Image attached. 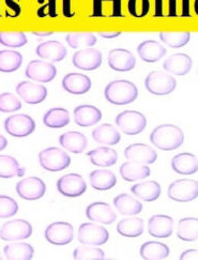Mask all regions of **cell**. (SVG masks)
<instances>
[{
	"label": "cell",
	"instance_id": "1",
	"mask_svg": "<svg viewBox=\"0 0 198 260\" xmlns=\"http://www.w3.org/2000/svg\"><path fill=\"white\" fill-rule=\"evenodd\" d=\"M151 144L164 151H173L180 148L184 142V133L174 124H162L155 127L150 134Z\"/></svg>",
	"mask_w": 198,
	"mask_h": 260
},
{
	"label": "cell",
	"instance_id": "2",
	"mask_svg": "<svg viewBox=\"0 0 198 260\" xmlns=\"http://www.w3.org/2000/svg\"><path fill=\"white\" fill-rule=\"evenodd\" d=\"M104 95L107 101L114 105H127L137 99L138 89L130 81L118 79L105 87Z\"/></svg>",
	"mask_w": 198,
	"mask_h": 260
},
{
	"label": "cell",
	"instance_id": "3",
	"mask_svg": "<svg viewBox=\"0 0 198 260\" xmlns=\"http://www.w3.org/2000/svg\"><path fill=\"white\" fill-rule=\"evenodd\" d=\"M39 163L45 171L57 173L70 166L71 157L62 149L51 147L39 153Z\"/></svg>",
	"mask_w": 198,
	"mask_h": 260
},
{
	"label": "cell",
	"instance_id": "4",
	"mask_svg": "<svg viewBox=\"0 0 198 260\" xmlns=\"http://www.w3.org/2000/svg\"><path fill=\"white\" fill-rule=\"evenodd\" d=\"M167 196L178 203H189L198 197V183L192 179L176 180L167 189Z\"/></svg>",
	"mask_w": 198,
	"mask_h": 260
},
{
	"label": "cell",
	"instance_id": "5",
	"mask_svg": "<svg viewBox=\"0 0 198 260\" xmlns=\"http://www.w3.org/2000/svg\"><path fill=\"white\" fill-rule=\"evenodd\" d=\"M176 79L162 71H152L145 79L146 89L153 95L171 94L176 89Z\"/></svg>",
	"mask_w": 198,
	"mask_h": 260
},
{
	"label": "cell",
	"instance_id": "6",
	"mask_svg": "<svg viewBox=\"0 0 198 260\" xmlns=\"http://www.w3.org/2000/svg\"><path fill=\"white\" fill-rule=\"evenodd\" d=\"M77 239L78 242L84 245L101 246L108 241L110 234H108L107 229H105L102 225L85 223L78 228Z\"/></svg>",
	"mask_w": 198,
	"mask_h": 260
},
{
	"label": "cell",
	"instance_id": "7",
	"mask_svg": "<svg viewBox=\"0 0 198 260\" xmlns=\"http://www.w3.org/2000/svg\"><path fill=\"white\" fill-rule=\"evenodd\" d=\"M115 122L117 126L127 135L140 134L147 126L145 115L136 111H124L120 113L116 117Z\"/></svg>",
	"mask_w": 198,
	"mask_h": 260
},
{
	"label": "cell",
	"instance_id": "8",
	"mask_svg": "<svg viewBox=\"0 0 198 260\" xmlns=\"http://www.w3.org/2000/svg\"><path fill=\"white\" fill-rule=\"evenodd\" d=\"M5 129L13 137H27L36 129L35 120L25 114H16L10 116L5 120Z\"/></svg>",
	"mask_w": 198,
	"mask_h": 260
},
{
	"label": "cell",
	"instance_id": "9",
	"mask_svg": "<svg viewBox=\"0 0 198 260\" xmlns=\"http://www.w3.org/2000/svg\"><path fill=\"white\" fill-rule=\"evenodd\" d=\"M32 235V226L25 219H13L5 223L0 228V239L3 241L12 242L25 240Z\"/></svg>",
	"mask_w": 198,
	"mask_h": 260
},
{
	"label": "cell",
	"instance_id": "10",
	"mask_svg": "<svg viewBox=\"0 0 198 260\" xmlns=\"http://www.w3.org/2000/svg\"><path fill=\"white\" fill-rule=\"evenodd\" d=\"M48 243L57 246H63L72 242L74 238V228L65 222H55L47 226L44 233Z\"/></svg>",
	"mask_w": 198,
	"mask_h": 260
},
{
	"label": "cell",
	"instance_id": "11",
	"mask_svg": "<svg viewBox=\"0 0 198 260\" xmlns=\"http://www.w3.org/2000/svg\"><path fill=\"white\" fill-rule=\"evenodd\" d=\"M58 192L65 197H79L86 193L87 183L78 174H68L57 181Z\"/></svg>",
	"mask_w": 198,
	"mask_h": 260
},
{
	"label": "cell",
	"instance_id": "12",
	"mask_svg": "<svg viewBox=\"0 0 198 260\" xmlns=\"http://www.w3.org/2000/svg\"><path fill=\"white\" fill-rule=\"evenodd\" d=\"M17 195L26 201H38L46 192V185L40 178L29 177L16 184Z\"/></svg>",
	"mask_w": 198,
	"mask_h": 260
},
{
	"label": "cell",
	"instance_id": "13",
	"mask_svg": "<svg viewBox=\"0 0 198 260\" xmlns=\"http://www.w3.org/2000/svg\"><path fill=\"white\" fill-rule=\"evenodd\" d=\"M57 75V69L52 62L34 60L26 68V76L39 83H49Z\"/></svg>",
	"mask_w": 198,
	"mask_h": 260
},
{
	"label": "cell",
	"instance_id": "14",
	"mask_svg": "<svg viewBox=\"0 0 198 260\" xmlns=\"http://www.w3.org/2000/svg\"><path fill=\"white\" fill-rule=\"evenodd\" d=\"M72 63L79 70L93 71L102 64V54L95 48H85L75 52L72 57Z\"/></svg>",
	"mask_w": 198,
	"mask_h": 260
},
{
	"label": "cell",
	"instance_id": "15",
	"mask_svg": "<svg viewBox=\"0 0 198 260\" xmlns=\"http://www.w3.org/2000/svg\"><path fill=\"white\" fill-rule=\"evenodd\" d=\"M107 63L114 71L127 72L135 68L136 59L127 49L115 48L108 53Z\"/></svg>",
	"mask_w": 198,
	"mask_h": 260
},
{
	"label": "cell",
	"instance_id": "16",
	"mask_svg": "<svg viewBox=\"0 0 198 260\" xmlns=\"http://www.w3.org/2000/svg\"><path fill=\"white\" fill-rule=\"evenodd\" d=\"M86 216L91 222L101 225H112L117 219V215L112 207L103 202H96L89 205L86 209Z\"/></svg>",
	"mask_w": 198,
	"mask_h": 260
},
{
	"label": "cell",
	"instance_id": "17",
	"mask_svg": "<svg viewBox=\"0 0 198 260\" xmlns=\"http://www.w3.org/2000/svg\"><path fill=\"white\" fill-rule=\"evenodd\" d=\"M124 156L128 161L142 164H153L157 159L155 150L145 144H133L127 146L124 150Z\"/></svg>",
	"mask_w": 198,
	"mask_h": 260
},
{
	"label": "cell",
	"instance_id": "18",
	"mask_svg": "<svg viewBox=\"0 0 198 260\" xmlns=\"http://www.w3.org/2000/svg\"><path fill=\"white\" fill-rule=\"evenodd\" d=\"M16 93L27 104H39L47 96V89L32 82H22L16 86Z\"/></svg>",
	"mask_w": 198,
	"mask_h": 260
},
{
	"label": "cell",
	"instance_id": "19",
	"mask_svg": "<svg viewBox=\"0 0 198 260\" xmlns=\"http://www.w3.org/2000/svg\"><path fill=\"white\" fill-rule=\"evenodd\" d=\"M91 79L82 73H69L62 79V87L67 92L82 95L91 89Z\"/></svg>",
	"mask_w": 198,
	"mask_h": 260
},
{
	"label": "cell",
	"instance_id": "20",
	"mask_svg": "<svg viewBox=\"0 0 198 260\" xmlns=\"http://www.w3.org/2000/svg\"><path fill=\"white\" fill-rule=\"evenodd\" d=\"M36 54L49 62H60L67 57V48L61 42L52 40L39 44L36 48Z\"/></svg>",
	"mask_w": 198,
	"mask_h": 260
},
{
	"label": "cell",
	"instance_id": "21",
	"mask_svg": "<svg viewBox=\"0 0 198 260\" xmlns=\"http://www.w3.org/2000/svg\"><path fill=\"white\" fill-rule=\"evenodd\" d=\"M174 232V219L173 217L156 214L149 218L148 222V233L150 236L158 239L168 238L173 235Z\"/></svg>",
	"mask_w": 198,
	"mask_h": 260
},
{
	"label": "cell",
	"instance_id": "22",
	"mask_svg": "<svg viewBox=\"0 0 198 260\" xmlns=\"http://www.w3.org/2000/svg\"><path fill=\"white\" fill-rule=\"evenodd\" d=\"M74 122L82 127H89L100 122L102 113L93 105H79L74 109Z\"/></svg>",
	"mask_w": 198,
	"mask_h": 260
},
{
	"label": "cell",
	"instance_id": "23",
	"mask_svg": "<svg viewBox=\"0 0 198 260\" xmlns=\"http://www.w3.org/2000/svg\"><path fill=\"white\" fill-rule=\"evenodd\" d=\"M137 54L143 61L147 63H154L160 61L166 55V48L157 41L147 40V41H144L138 45Z\"/></svg>",
	"mask_w": 198,
	"mask_h": 260
},
{
	"label": "cell",
	"instance_id": "24",
	"mask_svg": "<svg viewBox=\"0 0 198 260\" xmlns=\"http://www.w3.org/2000/svg\"><path fill=\"white\" fill-rule=\"evenodd\" d=\"M59 143L69 152L81 154L88 146V139L85 134L77 131H69L59 137Z\"/></svg>",
	"mask_w": 198,
	"mask_h": 260
},
{
	"label": "cell",
	"instance_id": "25",
	"mask_svg": "<svg viewBox=\"0 0 198 260\" xmlns=\"http://www.w3.org/2000/svg\"><path fill=\"white\" fill-rule=\"evenodd\" d=\"M193 67L192 58L186 54H174L165 60L163 68L165 71L175 75H185L191 71Z\"/></svg>",
	"mask_w": 198,
	"mask_h": 260
},
{
	"label": "cell",
	"instance_id": "26",
	"mask_svg": "<svg viewBox=\"0 0 198 260\" xmlns=\"http://www.w3.org/2000/svg\"><path fill=\"white\" fill-rule=\"evenodd\" d=\"M173 171L180 175H194L198 171V159L192 153L177 154L172 159Z\"/></svg>",
	"mask_w": 198,
	"mask_h": 260
},
{
	"label": "cell",
	"instance_id": "27",
	"mask_svg": "<svg viewBox=\"0 0 198 260\" xmlns=\"http://www.w3.org/2000/svg\"><path fill=\"white\" fill-rule=\"evenodd\" d=\"M91 186L98 192H105L112 189L117 184L116 175L108 169H96L89 176Z\"/></svg>",
	"mask_w": 198,
	"mask_h": 260
},
{
	"label": "cell",
	"instance_id": "28",
	"mask_svg": "<svg viewBox=\"0 0 198 260\" xmlns=\"http://www.w3.org/2000/svg\"><path fill=\"white\" fill-rule=\"evenodd\" d=\"M131 192L136 198H140L147 203H151L161 196L162 188L160 183L156 181H144L133 185Z\"/></svg>",
	"mask_w": 198,
	"mask_h": 260
},
{
	"label": "cell",
	"instance_id": "29",
	"mask_svg": "<svg viewBox=\"0 0 198 260\" xmlns=\"http://www.w3.org/2000/svg\"><path fill=\"white\" fill-rule=\"evenodd\" d=\"M90 162L98 167H110L117 163V151L110 147H98L87 153Z\"/></svg>",
	"mask_w": 198,
	"mask_h": 260
},
{
	"label": "cell",
	"instance_id": "30",
	"mask_svg": "<svg viewBox=\"0 0 198 260\" xmlns=\"http://www.w3.org/2000/svg\"><path fill=\"white\" fill-rule=\"evenodd\" d=\"M150 168L146 164L137 162H126L120 167V175L127 182H135L150 176Z\"/></svg>",
	"mask_w": 198,
	"mask_h": 260
},
{
	"label": "cell",
	"instance_id": "31",
	"mask_svg": "<svg viewBox=\"0 0 198 260\" xmlns=\"http://www.w3.org/2000/svg\"><path fill=\"white\" fill-rule=\"evenodd\" d=\"M114 206L122 215H137L142 212L143 205L137 198L127 194H120L114 199Z\"/></svg>",
	"mask_w": 198,
	"mask_h": 260
},
{
	"label": "cell",
	"instance_id": "32",
	"mask_svg": "<svg viewBox=\"0 0 198 260\" xmlns=\"http://www.w3.org/2000/svg\"><path fill=\"white\" fill-rule=\"evenodd\" d=\"M92 137L94 141L105 146H115L121 141V135L112 124H102L93 129Z\"/></svg>",
	"mask_w": 198,
	"mask_h": 260
},
{
	"label": "cell",
	"instance_id": "33",
	"mask_svg": "<svg viewBox=\"0 0 198 260\" xmlns=\"http://www.w3.org/2000/svg\"><path fill=\"white\" fill-rule=\"evenodd\" d=\"M4 254L8 260H31L35 249L25 242H12L4 247Z\"/></svg>",
	"mask_w": 198,
	"mask_h": 260
},
{
	"label": "cell",
	"instance_id": "34",
	"mask_svg": "<svg viewBox=\"0 0 198 260\" xmlns=\"http://www.w3.org/2000/svg\"><path fill=\"white\" fill-rule=\"evenodd\" d=\"M140 254L144 260H164L170 256V248L162 242L149 241L141 246Z\"/></svg>",
	"mask_w": 198,
	"mask_h": 260
},
{
	"label": "cell",
	"instance_id": "35",
	"mask_svg": "<svg viewBox=\"0 0 198 260\" xmlns=\"http://www.w3.org/2000/svg\"><path fill=\"white\" fill-rule=\"evenodd\" d=\"M43 123L49 128H62L70 123V115L65 108L55 107L46 112Z\"/></svg>",
	"mask_w": 198,
	"mask_h": 260
},
{
	"label": "cell",
	"instance_id": "36",
	"mask_svg": "<svg viewBox=\"0 0 198 260\" xmlns=\"http://www.w3.org/2000/svg\"><path fill=\"white\" fill-rule=\"evenodd\" d=\"M177 237L184 242L197 241L198 239V219L196 217H185L178 224Z\"/></svg>",
	"mask_w": 198,
	"mask_h": 260
},
{
	"label": "cell",
	"instance_id": "37",
	"mask_svg": "<svg viewBox=\"0 0 198 260\" xmlns=\"http://www.w3.org/2000/svg\"><path fill=\"white\" fill-rule=\"evenodd\" d=\"M117 232L126 238H136L144 233V221L140 217H130L122 219L117 225Z\"/></svg>",
	"mask_w": 198,
	"mask_h": 260
},
{
	"label": "cell",
	"instance_id": "38",
	"mask_svg": "<svg viewBox=\"0 0 198 260\" xmlns=\"http://www.w3.org/2000/svg\"><path fill=\"white\" fill-rule=\"evenodd\" d=\"M23 56L15 51H0V72L11 73L21 68Z\"/></svg>",
	"mask_w": 198,
	"mask_h": 260
},
{
	"label": "cell",
	"instance_id": "39",
	"mask_svg": "<svg viewBox=\"0 0 198 260\" xmlns=\"http://www.w3.org/2000/svg\"><path fill=\"white\" fill-rule=\"evenodd\" d=\"M25 168L19 166L16 158L10 155H0V178L9 179L13 177H22Z\"/></svg>",
	"mask_w": 198,
	"mask_h": 260
},
{
	"label": "cell",
	"instance_id": "40",
	"mask_svg": "<svg viewBox=\"0 0 198 260\" xmlns=\"http://www.w3.org/2000/svg\"><path fill=\"white\" fill-rule=\"evenodd\" d=\"M65 41L72 48H89L96 44L97 38L93 34H69L65 36Z\"/></svg>",
	"mask_w": 198,
	"mask_h": 260
},
{
	"label": "cell",
	"instance_id": "41",
	"mask_svg": "<svg viewBox=\"0 0 198 260\" xmlns=\"http://www.w3.org/2000/svg\"><path fill=\"white\" fill-rule=\"evenodd\" d=\"M162 42L172 48H180L185 46L191 40L190 32H161Z\"/></svg>",
	"mask_w": 198,
	"mask_h": 260
},
{
	"label": "cell",
	"instance_id": "42",
	"mask_svg": "<svg viewBox=\"0 0 198 260\" xmlns=\"http://www.w3.org/2000/svg\"><path fill=\"white\" fill-rule=\"evenodd\" d=\"M104 258V252L96 246L84 245L77 247L73 252V259L75 260H103Z\"/></svg>",
	"mask_w": 198,
	"mask_h": 260
},
{
	"label": "cell",
	"instance_id": "43",
	"mask_svg": "<svg viewBox=\"0 0 198 260\" xmlns=\"http://www.w3.org/2000/svg\"><path fill=\"white\" fill-rule=\"evenodd\" d=\"M27 43L28 39L24 32H0V44L4 46L18 48Z\"/></svg>",
	"mask_w": 198,
	"mask_h": 260
},
{
	"label": "cell",
	"instance_id": "44",
	"mask_svg": "<svg viewBox=\"0 0 198 260\" xmlns=\"http://www.w3.org/2000/svg\"><path fill=\"white\" fill-rule=\"evenodd\" d=\"M22 108V102L16 95L12 93L0 94V112L2 113H13Z\"/></svg>",
	"mask_w": 198,
	"mask_h": 260
},
{
	"label": "cell",
	"instance_id": "45",
	"mask_svg": "<svg viewBox=\"0 0 198 260\" xmlns=\"http://www.w3.org/2000/svg\"><path fill=\"white\" fill-rule=\"evenodd\" d=\"M127 10L135 18L145 17L150 10V0H128Z\"/></svg>",
	"mask_w": 198,
	"mask_h": 260
},
{
	"label": "cell",
	"instance_id": "46",
	"mask_svg": "<svg viewBox=\"0 0 198 260\" xmlns=\"http://www.w3.org/2000/svg\"><path fill=\"white\" fill-rule=\"evenodd\" d=\"M18 211V205L15 199L10 196L0 195V218L14 216Z\"/></svg>",
	"mask_w": 198,
	"mask_h": 260
},
{
	"label": "cell",
	"instance_id": "47",
	"mask_svg": "<svg viewBox=\"0 0 198 260\" xmlns=\"http://www.w3.org/2000/svg\"><path fill=\"white\" fill-rule=\"evenodd\" d=\"M198 259V253L196 249H189L181 254L180 260H197Z\"/></svg>",
	"mask_w": 198,
	"mask_h": 260
},
{
	"label": "cell",
	"instance_id": "48",
	"mask_svg": "<svg viewBox=\"0 0 198 260\" xmlns=\"http://www.w3.org/2000/svg\"><path fill=\"white\" fill-rule=\"evenodd\" d=\"M181 2V16L190 17V0H180Z\"/></svg>",
	"mask_w": 198,
	"mask_h": 260
},
{
	"label": "cell",
	"instance_id": "49",
	"mask_svg": "<svg viewBox=\"0 0 198 260\" xmlns=\"http://www.w3.org/2000/svg\"><path fill=\"white\" fill-rule=\"evenodd\" d=\"M98 35H100V37L102 38H105V39H114V38H117L121 35L120 31H115V32H98Z\"/></svg>",
	"mask_w": 198,
	"mask_h": 260
},
{
	"label": "cell",
	"instance_id": "50",
	"mask_svg": "<svg viewBox=\"0 0 198 260\" xmlns=\"http://www.w3.org/2000/svg\"><path fill=\"white\" fill-rule=\"evenodd\" d=\"M7 146H8L7 138L4 135L0 134V151H3V150H5L7 148Z\"/></svg>",
	"mask_w": 198,
	"mask_h": 260
},
{
	"label": "cell",
	"instance_id": "51",
	"mask_svg": "<svg viewBox=\"0 0 198 260\" xmlns=\"http://www.w3.org/2000/svg\"><path fill=\"white\" fill-rule=\"evenodd\" d=\"M53 31H46V32H39V31H35L32 32V35L37 36V37H47V36H51L53 35Z\"/></svg>",
	"mask_w": 198,
	"mask_h": 260
},
{
	"label": "cell",
	"instance_id": "52",
	"mask_svg": "<svg viewBox=\"0 0 198 260\" xmlns=\"http://www.w3.org/2000/svg\"><path fill=\"white\" fill-rule=\"evenodd\" d=\"M0 259H2V256H0Z\"/></svg>",
	"mask_w": 198,
	"mask_h": 260
}]
</instances>
